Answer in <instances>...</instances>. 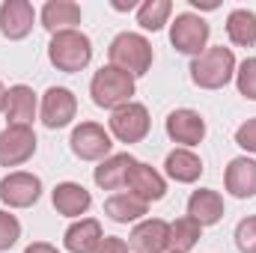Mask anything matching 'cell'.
Returning a JSON list of instances; mask_svg holds the SVG:
<instances>
[{
	"label": "cell",
	"mask_w": 256,
	"mask_h": 253,
	"mask_svg": "<svg viewBox=\"0 0 256 253\" xmlns=\"http://www.w3.org/2000/svg\"><path fill=\"white\" fill-rule=\"evenodd\" d=\"M78 114V98L66 86H51L42 98V122L45 128H66Z\"/></svg>",
	"instance_id": "30bf717a"
},
{
	"label": "cell",
	"mask_w": 256,
	"mask_h": 253,
	"mask_svg": "<svg viewBox=\"0 0 256 253\" xmlns=\"http://www.w3.org/2000/svg\"><path fill=\"white\" fill-rule=\"evenodd\" d=\"M236 248L242 253H256V214L236 226Z\"/></svg>",
	"instance_id": "f1b7e54d"
},
{
	"label": "cell",
	"mask_w": 256,
	"mask_h": 253,
	"mask_svg": "<svg viewBox=\"0 0 256 253\" xmlns=\"http://www.w3.org/2000/svg\"><path fill=\"white\" fill-rule=\"evenodd\" d=\"M108 57H110V66L128 72L131 78H140V74H146L152 68V57L155 54H152V45H149L146 36H140V33H120L110 42Z\"/></svg>",
	"instance_id": "277c9868"
},
{
	"label": "cell",
	"mask_w": 256,
	"mask_h": 253,
	"mask_svg": "<svg viewBox=\"0 0 256 253\" xmlns=\"http://www.w3.org/2000/svg\"><path fill=\"white\" fill-rule=\"evenodd\" d=\"M24 253H60V250H57L54 244H48V242H33Z\"/></svg>",
	"instance_id": "1f68e13d"
},
{
	"label": "cell",
	"mask_w": 256,
	"mask_h": 253,
	"mask_svg": "<svg viewBox=\"0 0 256 253\" xmlns=\"http://www.w3.org/2000/svg\"><path fill=\"white\" fill-rule=\"evenodd\" d=\"M110 6H114V9H116V12H126V9H134V6H137V3H134V0H114V3H110Z\"/></svg>",
	"instance_id": "d6a6232c"
},
{
	"label": "cell",
	"mask_w": 256,
	"mask_h": 253,
	"mask_svg": "<svg viewBox=\"0 0 256 253\" xmlns=\"http://www.w3.org/2000/svg\"><path fill=\"white\" fill-rule=\"evenodd\" d=\"M92 253H128V244L122 238H116V236H104V238L96 244Z\"/></svg>",
	"instance_id": "4dcf8cb0"
},
{
	"label": "cell",
	"mask_w": 256,
	"mask_h": 253,
	"mask_svg": "<svg viewBox=\"0 0 256 253\" xmlns=\"http://www.w3.org/2000/svg\"><path fill=\"white\" fill-rule=\"evenodd\" d=\"M36 152V134L30 126H6L0 131V167H18Z\"/></svg>",
	"instance_id": "9c48e42d"
},
{
	"label": "cell",
	"mask_w": 256,
	"mask_h": 253,
	"mask_svg": "<svg viewBox=\"0 0 256 253\" xmlns=\"http://www.w3.org/2000/svg\"><path fill=\"white\" fill-rule=\"evenodd\" d=\"M48 60L51 66H57L66 74H74L80 68H86L92 60V42L90 36H84L80 30H66L51 36V45H48Z\"/></svg>",
	"instance_id": "3957f363"
},
{
	"label": "cell",
	"mask_w": 256,
	"mask_h": 253,
	"mask_svg": "<svg viewBox=\"0 0 256 253\" xmlns=\"http://www.w3.org/2000/svg\"><path fill=\"white\" fill-rule=\"evenodd\" d=\"M208 24L194 15V12H182L176 15V21L170 24V42L179 54H191V57H200L206 51V42H208Z\"/></svg>",
	"instance_id": "5b68a950"
},
{
	"label": "cell",
	"mask_w": 256,
	"mask_h": 253,
	"mask_svg": "<svg viewBox=\"0 0 256 253\" xmlns=\"http://www.w3.org/2000/svg\"><path fill=\"white\" fill-rule=\"evenodd\" d=\"M80 18H84V12L74 0H48L42 6V27L51 36L74 30V24H80Z\"/></svg>",
	"instance_id": "9a60e30c"
},
{
	"label": "cell",
	"mask_w": 256,
	"mask_h": 253,
	"mask_svg": "<svg viewBox=\"0 0 256 253\" xmlns=\"http://www.w3.org/2000/svg\"><path fill=\"white\" fill-rule=\"evenodd\" d=\"M167 137L173 140V143H182V146H196V143H202V137H206V120L191 110V108H179V110H173L170 116H167Z\"/></svg>",
	"instance_id": "8fae6325"
},
{
	"label": "cell",
	"mask_w": 256,
	"mask_h": 253,
	"mask_svg": "<svg viewBox=\"0 0 256 253\" xmlns=\"http://www.w3.org/2000/svg\"><path fill=\"white\" fill-rule=\"evenodd\" d=\"M164 170L173 182L179 185H194L200 176H202V161L194 155L191 149H173L164 161Z\"/></svg>",
	"instance_id": "7402d4cb"
},
{
	"label": "cell",
	"mask_w": 256,
	"mask_h": 253,
	"mask_svg": "<svg viewBox=\"0 0 256 253\" xmlns=\"http://www.w3.org/2000/svg\"><path fill=\"white\" fill-rule=\"evenodd\" d=\"M170 12H173V3L170 0H146V3L137 6V24L143 30H152L155 33V30H161L167 24Z\"/></svg>",
	"instance_id": "484cf974"
},
{
	"label": "cell",
	"mask_w": 256,
	"mask_h": 253,
	"mask_svg": "<svg viewBox=\"0 0 256 253\" xmlns=\"http://www.w3.org/2000/svg\"><path fill=\"white\" fill-rule=\"evenodd\" d=\"M236 84H238V92L244 98L256 102V57H248L244 63L238 66L236 72Z\"/></svg>",
	"instance_id": "4316f807"
},
{
	"label": "cell",
	"mask_w": 256,
	"mask_h": 253,
	"mask_svg": "<svg viewBox=\"0 0 256 253\" xmlns=\"http://www.w3.org/2000/svg\"><path fill=\"white\" fill-rule=\"evenodd\" d=\"M68 146H72L74 158H80V161H104V158H110V149H114L110 134L98 122H80L72 131Z\"/></svg>",
	"instance_id": "8992f818"
},
{
	"label": "cell",
	"mask_w": 256,
	"mask_h": 253,
	"mask_svg": "<svg viewBox=\"0 0 256 253\" xmlns=\"http://www.w3.org/2000/svg\"><path fill=\"white\" fill-rule=\"evenodd\" d=\"M6 92H9V90H6L3 80H0V110H6Z\"/></svg>",
	"instance_id": "836d02e7"
},
{
	"label": "cell",
	"mask_w": 256,
	"mask_h": 253,
	"mask_svg": "<svg viewBox=\"0 0 256 253\" xmlns=\"http://www.w3.org/2000/svg\"><path fill=\"white\" fill-rule=\"evenodd\" d=\"M226 33H230L232 45L254 48L256 45V12H250V9H232L230 18H226Z\"/></svg>",
	"instance_id": "cb8c5ba5"
},
{
	"label": "cell",
	"mask_w": 256,
	"mask_h": 253,
	"mask_svg": "<svg viewBox=\"0 0 256 253\" xmlns=\"http://www.w3.org/2000/svg\"><path fill=\"white\" fill-rule=\"evenodd\" d=\"M188 218H194L200 226H212L224 218V196L212 188H200L188 200Z\"/></svg>",
	"instance_id": "d6986e66"
},
{
	"label": "cell",
	"mask_w": 256,
	"mask_h": 253,
	"mask_svg": "<svg viewBox=\"0 0 256 253\" xmlns=\"http://www.w3.org/2000/svg\"><path fill=\"white\" fill-rule=\"evenodd\" d=\"M134 158L122 152V155H110V158H104L98 167H96V173H92V179H96V185L104 190H120L128 185V176H131V170H134Z\"/></svg>",
	"instance_id": "2e32d148"
},
{
	"label": "cell",
	"mask_w": 256,
	"mask_h": 253,
	"mask_svg": "<svg viewBox=\"0 0 256 253\" xmlns=\"http://www.w3.org/2000/svg\"><path fill=\"white\" fill-rule=\"evenodd\" d=\"M146 212H149V202L137 200L131 190H128V194H114V196L104 202V214H108L114 224H134V220H140Z\"/></svg>",
	"instance_id": "603a6c76"
},
{
	"label": "cell",
	"mask_w": 256,
	"mask_h": 253,
	"mask_svg": "<svg viewBox=\"0 0 256 253\" xmlns=\"http://www.w3.org/2000/svg\"><path fill=\"white\" fill-rule=\"evenodd\" d=\"M170 253H176V250H170Z\"/></svg>",
	"instance_id": "e575fe53"
},
{
	"label": "cell",
	"mask_w": 256,
	"mask_h": 253,
	"mask_svg": "<svg viewBox=\"0 0 256 253\" xmlns=\"http://www.w3.org/2000/svg\"><path fill=\"white\" fill-rule=\"evenodd\" d=\"M33 21H36V12L27 0H6L0 6V33L12 42L27 39L33 30Z\"/></svg>",
	"instance_id": "7c38bea8"
},
{
	"label": "cell",
	"mask_w": 256,
	"mask_h": 253,
	"mask_svg": "<svg viewBox=\"0 0 256 253\" xmlns=\"http://www.w3.org/2000/svg\"><path fill=\"white\" fill-rule=\"evenodd\" d=\"M6 122L9 126H30L33 116H36V92L24 84L18 86H9L6 92Z\"/></svg>",
	"instance_id": "ac0fdd59"
},
{
	"label": "cell",
	"mask_w": 256,
	"mask_h": 253,
	"mask_svg": "<svg viewBox=\"0 0 256 253\" xmlns=\"http://www.w3.org/2000/svg\"><path fill=\"white\" fill-rule=\"evenodd\" d=\"M51 200H54V208H57L60 214H66V218L86 214V208L92 206L90 190L84 188V185H78V182H63V185H57L54 194H51Z\"/></svg>",
	"instance_id": "44dd1931"
},
{
	"label": "cell",
	"mask_w": 256,
	"mask_h": 253,
	"mask_svg": "<svg viewBox=\"0 0 256 253\" xmlns=\"http://www.w3.org/2000/svg\"><path fill=\"white\" fill-rule=\"evenodd\" d=\"M128 244L137 253H164L170 248V224L161 220V218L143 220V224H137L131 230Z\"/></svg>",
	"instance_id": "4fadbf2b"
},
{
	"label": "cell",
	"mask_w": 256,
	"mask_h": 253,
	"mask_svg": "<svg viewBox=\"0 0 256 253\" xmlns=\"http://www.w3.org/2000/svg\"><path fill=\"white\" fill-rule=\"evenodd\" d=\"M90 96L98 108L104 110H116L131 102L134 96V78L116 68V66H102L96 74H92V84H90Z\"/></svg>",
	"instance_id": "7a4b0ae2"
},
{
	"label": "cell",
	"mask_w": 256,
	"mask_h": 253,
	"mask_svg": "<svg viewBox=\"0 0 256 253\" xmlns=\"http://www.w3.org/2000/svg\"><path fill=\"white\" fill-rule=\"evenodd\" d=\"M200 238H202V226L194 218H179V220L170 224V248L176 253L194 250Z\"/></svg>",
	"instance_id": "d4e9b609"
},
{
	"label": "cell",
	"mask_w": 256,
	"mask_h": 253,
	"mask_svg": "<svg viewBox=\"0 0 256 253\" xmlns=\"http://www.w3.org/2000/svg\"><path fill=\"white\" fill-rule=\"evenodd\" d=\"M149 126H152L149 110L137 102H128L110 114V134L120 143H140L149 134Z\"/></svg>",
	"instance_id": "52a82bcc"
},
{
	"label": "cell",
	"mask_w": 256,
	"mask_h": 253,
	"mask_svg": "<svg viewBox=\"0 0 256 253\" xmlns=\"http://www.w3.org/2000/svg\"><path fill=\"white\" fill-rule=\"evenodd\" d=\"M102 238H104L102 224H98L96 218H80L78 224H72V226L66 230L63 244H66L68 253H92Z\"/></svg>",
	"instance_id": "ffe728a7"
},
{
	"label": "cell",
	"mask_w": 256,
	"mask_h": 253,
	"mask_svg": "<svg viewBox=\"0 0 256 253\" xmlns=\"http://www.w3.org/2000/svg\"><path fill=\"white\" fill-rule=\"evenodd\" d=\"M236 74V54L224 45L206 48L191 63V80L200 90H220Z\"/></svg>",
	"instance_id": "6da1fadb"
},
{
	"label": "cell",
	"mask_w": 256,
	"mask_h": 253,
	"mask_svg": "<svg viewBox=\"0 0 256 253\" xmlns=\"http://www.w3.org/2000/svg\"><path fill=\"white\" fill-rule=\"evenodd\" d=\"M39 196H42V179L33 173L18 170L0 179V200L9 208H30L39 202Z\"/></svg>",
	"instance_id": "ba28073f"
},
{
	"label": "cell",
	"mask_w": 256,
	"mask_h": 253,
	"mask_svg": "<svg viewBox=\"0 0 256 253\" xmlns=\"http://www.w3.org/2000/svg\"><path fill=\"white\" fill-rule=\"evenodd\" d=\"M128 188L131 194L137 196V200H143V202H158V200H164L167 196V182H164V176L158 173V170H152L149 164H134V170H131V176H128Z\"/></svg>",
	"instance_id": "5bb4252c"
},
{
	"label": "cell",
	"mask_w": 256,
	"mask_h": 253,
	"mask_svg": "<svg viewBox=\"0 0 256 253\" xmlns=\"http://www.w3.org/2000/svg\"><path fill=\"white\" fill-rule=\"evenodd\" d=\"M224 182H226V190L238 200L256 196V161L254 158H232Z\"/></svg>",
	"instance_id": "e0dca14e"
},
{
	"label": "cell",
	"mask_w": 256,
	"mask_h": 253,
	"mask_svg": "<svg viewBox=\"0 0 256 253\" xmlns=\"http://www.w3.org/2000/svg\"><path fill=\"white\" fill-rule=\"evenodd\" d=\"M18 238H21V224H18V218L9 214V212H0V253L9 250Z\"/></svg>",
	"instance_id": "83f0119b"
},
{
	"label": "cell",
	"mask_w": 256,
	"mask_h": 253,
	"mask_svg": "<svg viewBox=\"0 0 256 253\" xmlns=\"http://www.w3.org/2000/svg\"><path fill=\"white\" fill-rule=\"evenodd\" d=\"M236 143H238L242 149H248V152H256V116L248 120L244 126H238V131H236Z\"/></svg>",
	"instance_id": "f546056e"
}]
</instances>
